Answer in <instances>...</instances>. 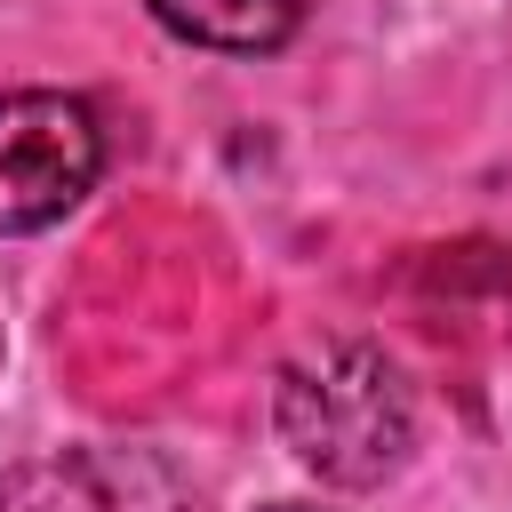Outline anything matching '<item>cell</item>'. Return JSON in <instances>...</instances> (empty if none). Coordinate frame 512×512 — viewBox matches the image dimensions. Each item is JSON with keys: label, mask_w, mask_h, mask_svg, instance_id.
<instances>
[{"label": "cell", "mask_w": 512, "mask_h": 512, "mask_svg": "<svg viewBox=\"0 0 512 512\" xmlns=\"http://www.w3.org/2000/svg\"><path fill=\"white\" fill-rule=\"evenodd\" d=\"M272 424H280L288 456L304 472H320L328 488H376L416 448V400H408L400 368L360 336H328V344L296 352L280 368Z\"/></svg>", "instance_id": "6da1fadb"}, {"label": "cell", "mask_w": 512, "mask_h": 512, "mask_svg": "<svg viewBox=\"0 0 512 512\" xmlns=\"http://www.w3.org/2000/svg\"><path fill=\"white\" fill-rule=\"evenodd\" d=\"M104 136L80 96L56 88H16L0 96V232H40L64 208L96 192Z\"/></svg>", "instance_id": "7a4b0ae2"}, {"label": "cell", "mask_w": 512, "mask_h": 512, "mask_svg": "<svg viewBox=\"0 0 512 512\" xmlns=\"http://www.w3.org/2000/svg\"><path fill=\"white\" fill-rule=\"evenodd\" d=\"M168 32L224 48V56H264L296 32V0H144Z\"/></svg>", "instance_id": "3957f363"}, {"label": "cell", "mask_w": 512, "mask_h": 512, "mask_svg": "<svg viewBox=\"0 0 512 512\" xmlns=\"http://www.w3.org/2000/svg\"><path fill=\"white\" fill-rule=\"evenodd\" d=\"M272 512H296V504H272Z\"/></svg>", "instance_id": "277c9868"}]
</instances>
